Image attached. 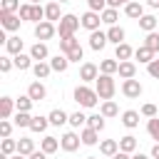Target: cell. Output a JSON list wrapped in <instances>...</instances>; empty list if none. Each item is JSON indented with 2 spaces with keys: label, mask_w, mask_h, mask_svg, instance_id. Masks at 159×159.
Wrapping results in <instances>:
<instances>
[{
  "label": "cell",
  "mask_w": 159,
  "mask_h": 159,
  "mask_svg": "<svg viewBox=\"0 0 159 159\" xmlns=\"http://www.w3.org/2000/svg\"><path fill=\"white\" fill-rule=\"evenodd\" d=\"M94 89H97L99 99H112V97H114V89H117L114 77H112V75H99V77L94 80Z\"/></svg>",
  "instance_id": "obj_1"
},
{
  "label": "cell",
  "mask_w": 159,
  "mask_h": 159,
  "mask_svg": "<svg viewBox=\"0 0 159 159\" xmlns=\"http://www.w3.org/2000/svg\"><path fill=\"white\" fill-rule=\"evenodd\" d=\"M97 99H99L97 89H89L87 84H80V87L75 89V102H77L80 107H87V109H92V107L97 104Z\"/></svg>",
  "instance_id": "obj_2"
},
{
  "label": "cell",
  "mask_w": 159,
  "mask_h": 159,
  "mask_svg": "<svg viewBox=\"0 0 159 159\" xmlns=\"http://www.w3.org/2000/svg\"><path fill=\"white\" fill-rule=\"evenodd\" d=\"M80 25H82V22H80L77 15H62V20H60V25H57V32H60V37H67V35H75Z\"/></svg>",
  "instance_id": "obj_3"
},
{
  "label": "cell",
  "mask_w": 159,
  "mask_h": 159,
  "mask_svg": "<svg viewBox=\"0 0 159 159\" xmlns=\"http://www.w3.org/2000/svg\"><path fill=\"white\" fill-rule=\"evenodd\" d=\"M20 22H22V17H20V15L0 10V25H2V30H10V32H15V30H20Z\"/></svg>",
  "instance_id": "obj_4"
},
{
  "label": "cell",
  "mask_w": 159,
  "mask_h": 159,
  "mask_svg": "<svg viewBox=\"0 0 159 159\" xmlns=\"http://www.w3.org/2000/svg\"><path fill=\"white\" fill-rule=\"evenodd\" d=\"M80 22H82V27L84 30H89V32H94V30H99V22H102V15L99 12H94V10H87L82 17H80Z\"/></svg>",
  "instance_id": "obj_5"
},
{
  "label": "cell",
  "mask_w": 159,
  "mask_h": 159,
  "mask_svg": "<svg viewBox=\"0 0 159 159\" xmlns=\"http://www.w3.org/2000/svg\"><path fill=\"white\" fill-rule=\"evenodd\" d=\"M55 32H57V27H55V22H50V20H42V22L35 25V37H37V40H50Z\"/></svg>",
  "instance_id": "obj_6"
},
{
  "label": "cell",
  "mask_w": 159,
  "mask_h": 159,
  "mask_svg": "<svg viewBox=\"0 0 159 159\" xmlns=\"http://www.w3.org/2000/svg\"><path fill=\"white\" fill-rule=\"evenodd\" d=\"M122 94L124 97H129V99H137L139 94H142V84H139V80H124L122 82Z\"/></svg>",
  "instance_id": "obj_7"
},
{
  "label": "cell",
  "mask_w": 159,
  "mask_h": 159,
  "mask_svg": "<svg viewBox=\"0 0 159 159\" xmlns=\"http://www.w3.org/2000/svg\"><path fill=\"white\" fill-rule=\"evenodd\" d=\"M80 144H82V137L75 134V132H67V134H62V139H60V147H62L65 152H75V149H80Z\"/></svg>",
  "instance_id": "obj_8"
},
{
  "label": "cell",
  "mask_w": 159,
  "mask_h": 159,
  "mask_svg": "<svg viewBox=\"0 0 159 159\" xmlns=\"http://www.w3.org/2000/svg\"><path fill=\"white\" fill-rule=\"evenodd\" d=\"M99 77V67L94 65V62H84L82 67H80V80L82 82H94Z\"/></svg>",
  "instance_id": "obj_9"
},
{
  "label": "cell",
  "mask_w": 159,
  "mask_h": 159,
  "mask_svg": "<svg viewBox=\"0 0 159 159\" xmlns=\"http://www.w3.org/2000/svg\"><path fill=\"white\" fill-rule=\"evenodd\" d=\"M107 42H109V40H107V32H99V30L89 32V47H92V50H97V52H99Z\"/></svg>",
  "instance_id": "obj_10"
},
{
  "label": "cell",
  "mask_w": 159,
  "mask_h": 159,
  "mask_svg": "<svg viewBox=\"0 0 159 159\" xmlns=\"http://www.w3.org/2000/svg\"><path fill=\"white\" fill-rule=\"evenodd\" d=\"M15 109H17V104H15L12 97H2V99H0V117H2V119H10Z\"/></svg>",
  "instance_id": "obj_11"
},
{
  "label": "cell",
  "mask_w": 159,
  "mask_h": 159,
  "mask_svg": "<svg viewBox=\"0 0 159 159\" xmlns=\"http://www.w3.org/2000/svg\"><path fill=\"white\" fill-rule=\"evenodd\" d=\"M27 94H30L35 102H42V99L47 97V89H45V84H42V82H32V84L27 87Z\"/></svg>",
  "instance_id": "obj_12"
},
{
  "label": "cell",
  "mask_w": 159,
  "mask_h": 159,
  "mask_svg": "<svg viewBox=\"0 0 159 159\" xmlns=\"http://www.w3.org/2000/svg\"><path fill=\"white\" fill-rule=\"evenodd\" d=\"M124 15H127V17H134V20H139V17L144 15V7H142V2H137V0L127 2V5H124Z\"/></svg>",
  "instance_id": "obj_13"
},
{
  "label": "cell",
  "mask_w": 159,
  "mask_h": 159,
  "mask_svg": "<svg viewBox=\"0 0 159 159\" xmlns=\"http://www.w3.org/2000/svg\"><path fill=\"white\" fill-rule=\"evenodd\" d=\"M117 72H119L122 80H132V77L137 75V65L129 62V60H124V62H119V70H117Z\"/></svg>",
  "instance_id": "obj_14"
},
{
  "label": "cell",
  "mask_w": 159,
  "mask_h": 159,
  "mask_svg": "<svg viewBox=\"0 0 159 159\" xmlns=\"http://www.w3.org/2000/svg\"><path fill=\"white\" fill-rule=\"evenodd\" d=\"M80 137H82V144H87V147H94V144L99 142V132L92 129V127H84Z\"/></svg>",
  "instance_id": "obj_15"
},
{
  "label": "cell",
  "mask_w": 159,
  "mask_h": 159,
  "mask_svg": "<svg viewBox=\"0 0 159 159\" xmlns=\"http://www.w3.org/2000/svg\"><path fill=\"white\" fill-rule=\"evenodd\" d=\"M45 20H50V22L62 20V15H60V2H57V0H52L50 5H45Z\"/></svg>",
  "instance_id": "obj_16"
},
{
  "label": "cell",
  "mask_w": 159,
  "mask_h": 159,
  "mask_svg": "<svg viewBox=\"0 0 159 159\" xmlns=\"http://www.w3.org/2000/svg\"><path fill=\"white\" fill-rule=\"evenodd\" d=\"M30 55H32V60H37V62H42V60H47V45L45 42H35L32 47H30Z\"/></svg>",
  "instance_id": "obj_17"
},
{
  "label": "cell",
  "mask_w": 159,
  "mask_h": 159,
  "mask_svg": "<svg viewBox=\"0 0 159 159\" xmlns=\"http://www.w3.org/2000/svg\"><path fill=\"white\" fill-rule=\"evenodd\" d=\"M32 72H35V77H37V80H45V77H50L52 65H50V62H45V60H42V62H35V65H32Z\"/></svg>",
  "instance_id": "obj_18"
},
{
  "label": "cell",
  "mask_w": 159,
  "mask_h": 159,
  "mask_svg": "<svg viewBox=\"0 0 159 159\" xmlns=\"http://www.w3.org/2000/svg\"><path fill=\"white\" fill-rule=\"evenodd\" d=\"M99 152H102L104 157H114V154L119 152V142H117V139H104V142L99 144Z\"/></svg>",
  "instance_id": "obj_19"
},
{
  "label": "cell",
  "mask_w": 159,
  "mask_h": 159,
  "mask_svg": "<svg viewBox=\"0 0 159 159\" xmlns=\"http://www.w3.org/2000/svg\"><path fill=\"white\" fill-rule=\"evenodd\" d=\"M107 40H109V42H114V45L124 42V30H122L119 25H109V30H107Z\"/></svg>",
  "instance_id": "obj_20"
},
{
  "label": "cell",
  "mask_w": 159,
  "mask_h": 159,
  "mask_svg": "<svg viewBox=\"0 0 159 159\" xmlns=\"http://www.w3.org/2000/svg\"><path fill=\"white\" fill-rule=\"evenodd\" d=\"M134 55V50L127 45V42H119L117 45V50H114V60H119V62H124V60H129Z\"/></svg>",
  "instance_id": "obj_21"
},
{
  "label": "cell",
  "mask_w": 159,
  "mask_h": 159,
  "mask_svg": "<svg viewBox=\"0 0 159 159\" xmlns=\"http://www.w3.org/2000/svg\"><path fill=\"white\" fill-rule=\"evenodd\" d=\"M134 57H137L139 62H144V65H149V62L154 60V50H149L147 45H142V47H137V50H134Z\"/></svg>",
  "instance_id": "obj_22"
},
{
  "label": "cell",
  "mask_w": 159,
  "mask_h": 159,
  "mask_svg": "<svg viewBox=\"0 0 159 159\" xmlns=\"http://www.w3.org/2000/svg\"><path fill=\"white\" fill-rule=\"evenodd\" d=\"M50 65H52V72H65L70 67V60H67V55H55L50 60Z\"/></svg>",
  "instance_id": "obj_23"
},
{
  "label": "cell",
  "mask_w": 159,
  "mask_h": 159,
  "mask_svg": "<svg viewBox=\"0 0 159 159\" xmlns=\"http://www.w3.org/2000/svg\"><path fill=\"white\" fill-rule=\"evenodd\" d=\"M47 117H50V124H55V127H62L65 122H70V114L62 112V109H52Z\"/></svg>",
  "instance_id": "obj_24"
},
{
  "label": "cell",
  "mask_w": 159,
  "mask_h": 159,
  "mask_svg": "<svg viewBox=\"0 0 159 159\" xmlns=\"http://www.w3.org/2000/svg\"><path fill=\"white\" fill-rule=\"evenodd\" d=\"M40 149H42L45 154H55V152L60 149V142H57L55 137H42V142H40Z\"/></svg>",
  "instance_id": "obj_25"
},
{
  "label": "cell",
  "mask_w": 159,
  "mask_h": 159,
  "mask_svg": "<svg viewBox=\"0 0 159 159\" xmlns=\"http://www.w3.org/2000/svg\"><path fill=\"white\" fill-rule=\"evenodd\" d=\"M75 47H80V40L75 37V35H67V37H60V50L67 55L70 50H75Z\"/></svg>",
  "instance_id": "obj_26"
},
{
  "label": "cell",
  "mask_w": 159,
  "mask_h": 159,
  "mask_svg": "<svg viewBox=\"0 0 159 159\" xmlns=\"http://www.w3.org/2000/svg\"><path fill=\"white\" fill-rule=\"evenodd\" d=\"M5 50H7V55H20L22 52V40L20 37H7V42H5Z\"/></svg>",
  "instance_id": "obj_27"
},
{
  "label": "cell",
  "mask_w": 159,
  "mask_h": 159,
  "mask_svg": "<svg viewBox=\"0 0 159 159\" xmlns=\"http://www.w3.org/2000/svg\"><path fill=\"white\" fill-rule=\"evenodd\" d=\"M12 62H15V67L17 70H30L32 67V55H12Z\"/></svg>",
  "instance_id": "obj_28"
},
{
  "label": "cell",
  "mask_w": 159,
  "mask_h": 159,
  "mask_svg": "<svg viewBox=\"0 0 159 159\" xmlns=\"http://www.w3.org/2000/svg\"><path fill=\"white\" fill-rule=\"evenodd\" d=\"M122 124H124V127H129V129H134V127L139 124V112H134V109H127V112L122 114Z\"/></svg>",
  "instance_id": "obj_29"
},
{
  "label": "cell",
  "mask_w": 159,
  "mask_h": 159,
  "mask_svg": "<svg viewBox=\"0 0 159 159\" xmlns=\"http://www.w3.org/2000/svg\"><path fill=\"white\" fill-rule=\"evenodd\" d=\"M47 124H50V117H32V122H30V129H32L35 134H42V132L47 129Z\"/></svg>",
  "instance_id": "obj_30"
},
{
  "label": "cell",
  "mask_w": 159,
  "mask_h": 159,
  "mask_svg": "<svg viewBox=\"0 0 159 159\" xmlns=\"http://www.w3.org/2000/svg\"><path fill=\"white\" fill-rule=\"evenodd\" d=\"M99 15H102V22H107V25H117V20H119L117 7H104Z\"/></svg>",
  "instance_id": "obj_31"
},
{
  "label": "cell",
  "mask_w": 159,
  "mask_h": 159,
  "mask_svg": "<svg viewBox=\"0 0 159 159\" xmlns=\"http://www.w3.org/2000/svg\"><path fill=\"white\" fill-rule=\"evenodd\" d=\"M139 27H142L144 32H154V30H157V17H154V15H142V17H139Z\"/></svg>",
  "instance_id": "obj_32"
},
{
  "label": "cell",
  "mask_w": 159,
  "mask_h": 159,
  "mask_svg": "<svg viewBox=\"0 0 159 159\" xmlns=\"http://www.w3.org/2000/svg\"><path fill=\"white\" fill-rule=\"evenodd\" d=\"M17 152H20V154H25V157H30V154L35 152V142H32L30 137H22V139L17 142Z\"/></svg>",
  "instance_id": "obj_33"
},
{
  "label": "cell",
  "mask_w": 159,
  "mask_h": 159,
  "mask_svg": "<svg viewBox=\"0 0 159 159\" xmlns=\"http://www.w3.org/2000/svg\"><path fill=\"white\" fill-rule=\"evenodd\" d=\"M117 70H119V62L117 60H102L99 62V72L102 75H114Z\"/></svg>",
  "instance_id": "obj_34"
},
{
  "label": "cell",
  "mask_w": 159,
  "mask_h": 159,
  "mask_svg": "<svg viewBox=\"0 0 159 159\" xmlns=\"http://www.w3.org/2000/svg\"><path fill=\"white\" fill-rule=\"evenodd\" d=\"M99 114H104V117H117V114H119V107H117L112 99H104V102H102Z\"/></svg>",
  "instance_id": "obj_35"
},
{
  "label": "cell",
  "mask_w": 159,
  "mask_h": 159,
  "mask_svg": "<svg viewBox=\"0 0 159 159\" xmlns=\"http://www.w3.org/2000/svg\"><path fill=\"white\" fill-rule=\"evenodd\" d=\"M119 149H122V152H127V154H132V152L137 149V139H134L132 134L122 137V139H119Z\"/></svg>",
  "instance_id": "obj_36"
},
{
  "label": "cell",
  "mask_w": 159,
  "mask_h": 159,
  "mask_svg": "<svg viewBox=\"0 0 159 159\" xmlns=\"http://www.w3.org/2000/svg\"><path fill=\"white\" fill-rule=\"evenodd\" d=\"M104 114H92V117H87V127H92V129H97V132H102L104 129Z\"/></svg>",
  "instance_id": "obj_37"
},
{
  "label": "cell",
  "mask_w": 159,
  "mask_h": 159,
  "mask_svg": "<svg viewBox=\"0 0 159 159\" xmlns=\"http://www.w3.org/2000/svg\"><path fill=\"white\" fill-rule=\"evenodd\" d=\"M147 132H149L152 139L159 142V117H149V122H147Z\"/></svg>",
  "instance_id": "obj_38"
},
{
  "label": "cell",
  "mask_w": 159,
  "mask_h": 159,
  "mask_svg": "<svg viewBox=\"0 0 159 159\" xmlns=\"http://www.w3.org/2000/svg\"><path fill=\"white\" fill-rule=\"evenodd\" d=\"M32 97L30 94H25V97H20V99H15V104H17V112H30L32 109Z\"/></svg>",
  "instance_id": "obj_39"
},
{
  "label": "cell",
  "mask_w": 159,
  "mask_h": 159,
  "mask_svg": "<svg viewBox=\"0 0 159 159\" xmlns=\"http://www.w3.org/2000/svg\"><path fill=\"white\" fill-rule=\"evenodd\" d=\"M144 45H147L149 50L159 52V32H147V37H144Z\"/></svg>",
  "instance_id": "obj_40"
},
{
  "label": "cell",
  "mask_w": 159,
  "mask_h": 159,
  "mask_svg": "<svg viewBox=\"0 0 159 159\" xmlns=\"http://www.w3.org/2000/svg\"><path fill=\"white\" fill-rule=\"evenodd\" d=\"M70 124H72L75 129H80V127L87 124V117H84L82 112H72V114H70Z\"/></svg>",
  "instance_id": "obj_41"
},
{
  "label": "cell",
  "mask_w": 159,
  "mask_h": 159,
  "mask_svg": "<svg viewBox=\"0 0 159 159\" xmlns=\"http://www.w3.org/2000/svg\"><path fill=\"white\" fill-rule=\"evenodd\" d=\"M0 149H2V154H7V157H10L12 152H17V142H15V139H10V137H5V139H2V144H0Z\"/></svg>",
  "instance_id": "obj_42"
},
{
  "label": "cell",
  "mask_w": 159,
  "mask_h": 159,
  "mask_svg": "<svg viewBox=\"0 0 159 159\" xmlns=\"http://www.w3.org/2000/svg\"><path fill=\"white\" fill-rule=\"evenodd\" d=\"M30 122H32L30 112H17V114H15V124H17V127H27V129H30Z\"/></svg>",
  "instance_id": "obj_43"
},
{
  "label": "cell",
  "mask_w": 159,
  "mask_h": 159,
  "mask_svg": "<svg viewBox=\"0 0 159 159\" xmlns=\"http://www.w3.org/2000/svg\"><path fill=\"white\" fill-rule=\"evenodd\" d=\"M17 15L22 17V22H25V20H32V2H27V5H20Z\"/></svg>",
  "instance_id": "obj_44"
},
{
  "label": "cell",
  "mask_w": 159,
  "mask_h": 159,
  "mask_svg": "<svg viewBox=\"0 0 159 159\" xmlns=\"http://www.w3.org/2000/svg\"><path fill=\"white\" fill-rule=\"evenodd\" d=\"M0 10H5V12H17L20 10V0H2V7Z\"/></svg>",
  "instance_id": "obj_45"
},
{
  "label": "cell",
  "mask_w": 159,
  "mask_h": 159,
  "mask_svg": "<svg viewBox=\"0 0 159 159\" xmlns=\"http://www.w3.org/2000/svg\"><path fill=\"white\" fill-rule=\"evenodd\" d=\"M45 20V7L42 5H32V22H42Z\"/></svg>",
  "instance_id": "obj_46"
},
{
  "label": "cell",
  "mask_w": 159,
  "mask_h": 159,
  "mask_svg": "<svg viewBox=\"0 0 159 159\" xmlns=\"http://www.w3.org/2000/svg\"><path fill=\"white\" fill-rule=\"evenodd\" d=\"M82 57H84V50H82V47H75V50L67 52V60H70V62H80Z\"/></svg>",
  "instance_id": "obj_47"
},
{
  "label": "cell",
  "mask_w": 159,
  "mask_h": 159,
  "mask_svg": "<svg viewBox=\"0 0 159 159\" xmlns=\"http://www.w3.org/2000/svg\"><path fill=\"white\" fill-rule=\"evenodd\" d=\"M87 5H89V10H94V12H102V10L107 7V0H87Z\"/></svg>",
  "instance_id": "obj_48"
},
{
  "label": "cell",
  "mask_w": 159,
  "mask_h": 159,
  "mask_svg": "<svg viewBox=\"0 0 159 159\" xmlns=\"http://www.w3.org/2000/svg\"><path fill=\"white\" fill-rule=\"evenodd\" d=\"M10 132H12V124L7 119H0V137L5 139V137H10Z\"/></svg>",
  "instance_id": "obj_49"
},
{
  "label": "cell",
  "mask_w": 159,
  "mask_h": 159,
  "mask_svg": "<svg viewBox=\"0 0 159 159\" xmlns=\"http://www.w3.org/2000/svg\"><path fill=\"white\" fill-rule=\"evenodd\" d=\"M12 57H0V72H10L12 70Z\"/></svg>",
  "instance_id": "obj_50"
},
{
  "label": "cell",
  "mask_w": 159,
  "mask_h": 159,
  "mask_svg": "<svg viewBox=\"0 0 159 159\" xmlns=\"http://www.w3.org/2000/svg\"><path fill=\"white\" fill-rule=\"evenodd\" d=\"M147 72H149L152 77H157V80H159V60H152V62L147 65Z\"/></svg>",
  "instance_id": "obj_51"
},
{
  "label": "cell",
  "mask_w": 159,
  "mask_h": 159,
  "mask_svg": "<svg viewBox=\"0 0 159 159\" xmlns=\"http://www.w3.org/2000/svg\"><path fill=\"white\" fill-rule=\"evenodd\" d=\"M142 114H144V117H157V107H154V104H144V107H142Z\"/></svg>",
  "instance_id": "obj_52"
},
{
  "label": "cell",
  "mask_w": 159,
  "mask_h": 159,
  "mask_svg": "<svg viewBox=\"0 0 159 159\" xmlns=\"http://www.w3.org/2000/svg\"><path fill=\"white\" fill-rule=\"evenodd\" d=\"M30 159H47V154L40 149V152H32V154H30Z\"/></svg>",
  "instance_id": "obj_53"
},
{
  "label": "cell",
  "mask_w": 159,
  "mask_h": 159,
  "mask_svg": "<svg viewBox=\"0 0 159 159\" xmlns=\"http://www.w3.org/2000/svg\"><path fill=\"white\" fill-rule=\"evenodd\" d=\"M119 5H127L124 0H107V7H119Z\"/></svg>",
  "instance_id": "obj_54"
},
{
  "label": "cell",
  "mask_w": 159,
  "mask_h": 159,
  "mask_svg": "<svg viewBox=\"0 0 159 159\" xmlns=\"http://www.w3.org/2000/svg\"><path fill=\"white\" fill-rule=\"evenodd\" d=\"M112 159H132V154H127V152H122V149H119V152H117Z\"/></svg>",
  "instance_id": "obj_55"
},
{
  "label": "cell",
  "mask_w": 159,
  "mask_h": 159,
  "mask_svg": "<svg viewBox=\"0 0 159 159\" xmlns=\"http://www.w3.org/2000/svg\"><path fill=\"white\" fill-rule=\"evenodd\" d=\"M152 159H159V142L152 147Z\"/></svg>",
  "instance_id": "obj_56"
},
{
  "label": "cell",
  "mask_w": 159,
  "mask_h": 159,
  "mask_svg": "<svg viewBox=\"0 0 159 159\" xmlns=\"http://www.w3.org/2000/svg\"><path fill=\"white\" fill-rule=\"evenodd\" d=\"M147 5L149 7H159V0H147Z\"/></svg>",
  "instance_id": "obj_57"
},
{
  "label": "cell",
  "mask_w": 159,
  "mask_h": 159,
  "mask_svg": "<svg viewBox=\"0 0 159 159\" xmlns=\"http://www.w3.org/2000/svg\"><path fill=\"white\" fill-rule=\"evenodd\" d=\"M10 159H30V157H25V154H20V152H17V154H15V157H10Z\"/></svg>",
  "instance_id": "obj_58"
},
{
  "label": "cell",
  "mask_w": 159,
  "mask_h": 159,
  "mask_svg": "<svg viewBox=\"0 0 159 159\" xmlns=\"http://www.w3.org/2000/svg\"><path fill=\"white\" fill-rule=\"evenodd\" d=\"M132 159H149V157H147V154H134Z\"/></svg>",
  "instance_id": "obj_59"
},
{
  "label": "cell",
  "mask_w": 159,
  "mask_h": 159,
  "mask_svg": "<svg viewBox=\"0 0 159 159\" xmlns=\"http://www.w3.org/2000/svg\"><path fill=\"white\" fill-rule=\"evenodd\" d=\"M30 2H32V5H40V0H30Z\"/></svg>",
  "instance_id": "obj_60"
},
{
  "label": "cell",
  "mask_w": 159,
  "mask_h": 159,
  "mask_svg": "<svg viewBox=\"0 0 159 159\" xmlns=\"http://www.w3.org/2000/svg\"><path fill=\"white\" fill-rule=\"evenodd\" d=\"M87 159H99V157H87Z\"/></svg>",
  "instance_id": "obj_61"
},
{
  "label": "cell",
  "mask_w": 159,
  "mask_h": 159,
  "mask_svg": "<svg viewBox=\"0 0 159 159\" xmlns=\"http://www.w3.org/2000/svg\"><path fill=\"white\" fill-rule=\"evenodd\" d=\"M57 2H70V0H57Z\"/></svg>",
  "instance_id": "obj_62"
},
{
  "label": "cell",
  "mask_w": 159,
  "mask_h": 159,
  "mask_svg": "<svg viewBox=\"0 0 159 159\" xmlns=\"http://www.w3.org/2000/svg\"><path fill=\"white\" fill-rule=\"evenodd\" d=\"M124 2H132V0H124Z\"/></svg>",
  "instance_id": "obj_63"
}]
</instances>
